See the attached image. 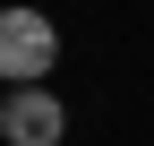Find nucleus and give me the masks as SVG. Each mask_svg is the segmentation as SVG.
<instances>
[{
  "label": "nucleus",
  "mask_w": 154,
  "mask_h": 146,
  "mask_svg": "<svg viewBox=\"0 0 154 146\" xmlns=\"http://www.w3.org/2000/svg\"><path fill=\"white\" fill-rule=\"evenodd\" d=\"M51 60H60V26L43 9H26V0H9L0 9V95L9 86H43Z\"/></svg>",
  "instance_id": "f257e3e1"
},
{
  "label": "nucleus",
  "mask_w": 154,
  "mask_h": 146,
  "mask_svg": "<svg viewBox=\"0 0 154 146\" xmlns=\"http://www.w3.org/2000/svg\"><path fill=\"white\" fill-rule=\"evenodd\" d=\"M69 129V103L51 86H9L0 95V146H60Z\"/></svg>",
  "instance_id": "f03ea898"
}]
</instances>
